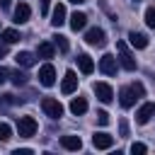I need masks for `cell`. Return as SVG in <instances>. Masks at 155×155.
Segmentation results:
<instances>
[{
  "label": "cell",
  "mask_w": 155,
  "mask_h": 155,
  "mask_svg": "<svg viewBox=\"0 0 155 155\" xmlns=\"http://www.w3.org/2000/svg\"><path fill=\"white\" fill-rule=\"evenodd\" d=\"M143 94H145V87H143L140 82H133V85L121 87V92H119V102H121L124 109H128V107H133L136 99H140Z\"/></svg>",
  "instance_id": "obj_1"
},
{
  "label": "cell",
  "mask_w": 155,
  "mask_h": 155,
  "mask_svg": "<svg viewBox=\"0 0 155 155\" xmlns=\"http://www.w3.org/2000/svg\"><path fill=\"white\" fill-rule=\"evenodd\" d=\"M36 128H39L36 119H31V116H19V119H17V133H19L22 138H31V136L36 133Z\"/></svg>",
  "instance_id": "obj_2"
},
{
  "label": "cell",
  "mask_w": 155,
  "mask_h": 155,
  "mask_svg": "<svg viewBox=\"0 0 155 155\" xmlns=\"http://www.w3.org/2000/svg\"><path fill=\"white\" fill-rule=\"evenodd\" d=\"M41 109H44V114L51 116V119H61V116H63V104H61L58 99H53V97H44V99H41Z\"/></svg>",
  "instance_id": "obj_3"
},
{
  "label": "cell",
  "mask_w": 155,
  "mask_h": 155,
  "mask_svg": "<svg viewBox=\"0 0 155 155\" xmlns=\"http://www.w3.org/2000/svg\"><path fill=\"white\" fill-rule=\"evenodd\" d=\"M116 51H119V63H121L126 70H136V58L131 56L126 41H116Z\"/></svg>",
  "instance_id": "obj_4"
},
{
  "label": "cell",
  "mask_w": 155,
  "mask_h": 155,
  "mask_svg": "<svg viewBox=\"0 0 155 155\" xmlns=\"http://www.w3.org/2000/svg\"><path fill=\"white\" fill-rule=\"evenodd\" d=\"M85 41H87L90 46H97V48H102V46H107V34H104V29H99V27H92V29H87V34H85Z\"/></svg>",
  "instance_id": "obj_5"
},
{
  "label": "cell",
  "mask_w": 155,
  "mask_h": 155,
  "mask_svg": "<svg viewBox=\"0 0 155 155\" xmlns=\"http://www.w3.org/2000/svg\"><path fill=\"white\" fill-rule=\"evenodd\" d=\"M39 82H41L44 87H51V85L56 82V68H53L51 63H46V65L39 68Z\"/></svg>",
  "instance_id": "obj_6"
},
{
  "label": "cell",
  "mask_w": 155,
  "mask_h": 155,
  "mask_svg": "<svg viewBox=\"0 0 155 155\" xmlns=\"http://www.w3.org/2000/svg\"><path fill=\"white\" fill-rule=\"evenodd\" d=\"M75 90H78V75H75V70H68L63 82H61V92L63 94H73Z\"/></svg>",
  "instance_id": "obj_7"
},
{
  "label": "cell",
  "mask_w": 155,
  "mask_h": 155,
  "mask_svg": "<svg viewBox=\"0 0 155 155\" xmlns=\"http://www.w3.org/2000/svg\"><path fill=\"white\" fill-rule=\"evenodd\" d=\"M94 94H97V99L104 102V104H109V102L114 99V90H111L107 82H97V85H94Z\"/></svg>",
  "instance_id": "obj_8"
},
{
  "label": "cell",
  "mask_w": 155,
  "mask_h": 155,
  "mask_svg": "<svg viewBox=\"0 0 155 155\" xmlns=\"http://www.w3.org/2000/svg\"><path fill=\"white\" fill-rule=\"evenodd\" d=\"M153 114H155V104H153V102H145V104L136 111V121L143 126V124H148V121L153 119Z\"/></svg>",
  "instance_id": "obj_9"
},
{
  "label": "cell",
  "mask_w": 155,
  "mask_h": 155,
  "mask_svg": "<svg viewBox=\"0 0 155 155\" xmlns=\"http://www.w3.org/2000/svg\"><path fill=\"white\" fill-rule=\"evenodd\" d=\"M92 145H94L97 150H107V148H111V145H114V138H111L109 133L99 131V133H94V136H92Z\"/></svg>",
  "instance_id": "obj_10"
},
{
  "label": "cell",
  "mask_w": 155,
  "mask_h": 155,
  "mask_svg": "<svg viewBox=\"0 0 155 155\" xmlns=\"http://www.w3.org/2000/svg\"><path fill=\"white\" fill-rule=\"evenodd\" d=\"M99 70L104 73V75H116V58L114 56H102L99 58Z\"/></svg>",
  "instance_id": "obj_11"
},
{
  "label": "cell",
  "mask_w": 155,
  "mask_h": 155,
  "mask_svg": "<svg viewBox=\"0 0 155 155\" xmlns=\"http://www.w3.org/2000/svg\"><path fill=\"white\" fill-rule=\"evenodd\" d=\"M29 17H31L29 5H27V2H19V5L15 7V22H17V24H24V22H29Z\"/></svg>",
  "instance_id": "obj_12"
},
{
  "label": "cell",
  "mask_w": 155,
  "mask_h": 155,
  "mask_svg": "<svg viewBox=\"0 0 155 155\" xmlns=\"http://www.w3.org/2000/svg\"><path fill=\"white\" fill-rule=\"evenodd\" d=\"M51 24H53V27H63V24H65V5L58 2V5L53 7V12H51Z\"/></svg>",
  "instance_id": "obj_13"
},
{
  "label": "cell",
  "mask_w": 155,
  "mask_h": 155,
  "mask_svg": "<svg viewBox=\"0 0 155 155\" xmlns=\"http://www.w3.org/2000/svg\"><path fill=\"white\" fill-rule=\"evenodd\" d=\"M85 24H87V15L85 12H73L70 15V29L80 31V29H85Z\"/></svg>",
  "instance_id": "obj_14"
},
{
  "label": "cell",
  "mask_w": 155,
  "mask_h": 155,
  "mask_svg": "<svg viewBox=\"0 0 155 155\" xmlns=\"http://www.w3.org/2000/svg\"><path fill=\"white\" fill-rule=\"evenodd\" d=\"M61 145L65 150H80L82 148V140H80V136H63L61 138Z\"/></svg>",
  "instance_id": "obj_15"
},
{
  "label": "cell",
  "mask_w": 155,
  "mask_h": 155,
  "mask_svg": "<svg viewBox=\"0 0 155 155\" xmlns=\"http://www.w3.org/2000/svg\"><path fill=\"white\" fill-rule=\"evenodd\" d=\"M78 68H80L85 75H90V73L94 70V63H92V58H90L87 53H80V56H78Z\"/></svg>",
  "instance_id": "obj_16"
},
{
  "label": "cell",
  "mask_w": 155,
  "mask_h": 155,
  "mask_svg": "<svg viewBox=\"0 0 155 155\" xmlns=\"http://www.w3.org/2000/svg\"><path fill=\"white\" fill-rule=\"evenodd\" d=\"M128 39H131V46H133V48H145V46H148V36L140 34V31H131Z\"/></svg>",
  "instance_id": "obj_17"
},
{
  "label": "cell",
  "mask_w": 155,
  "mask_h": 155,
  "mask_svg": "<svg viewBox=\"0 0 155 155\" xmlns=\"http://www.w3.org/2000/svg\"><path fill=\"white\" fill-rule=\"evenodd\" d=\"M15 61H17V65H22V68H29V65H34V53H29V51H19L17 56H15Z\"/></svg>",
  "instance_id": "obj_18"
},
{
  "label": "cell",
  "mask_w": 155,
  "mask_h": 155,
  "mask_svg": "<svg viewBox=\"0 0 155 155\" xmlns=\"http://www.w3.org/2000/svg\"><path fill=\"white\" fill-rule=\"evenodd\" d=\"M70 111H73L75 116L85 114V111H87V99H85V97H75V99L70 102Z\"/></svg>",
  "instance_id": "obj_19"
},
{
  "label": "cell",
  "mask_w": 155,
  "mask_h": 155,
  "mask_svg": "<svg viewBox=\"0 0 155 155\" xmlns=\"http://www.w3.org/2000/svg\"><path fill=\"white\" fill-rule=\"evenodd\" d=\"M0 39L5 44H15V41H19V31L17 29H2L0 31Z\"/></svg>",
  "instance_id": "obj_20"
},
{
  "label": "cell",
  "mask_w": 155,
  "mask_h": 155,
  "mask_svg": "<svg viewBox=\"0 0 155 155\" xmlns=\"http://www.w3.org/2000/svg\"><path fill=\"white\" fill-rule=\"evenodd\" d=\"M36 53H39V58H53V46L48 41H41L39 48H36Z\"/></svg>",
  "instance_id": "obj_21"
},
{
  "label": "cell",
  "mask_w": 155,
  "mask_h": 155,
  "mask_svg": "<svg viewBox=\"0 0 155 155\" xmlns=\"http://www.w3.org/2000/svg\"><path fill=\"white\" fill-rule=\"evenodd\" d=\"M27 78H29V75L22 73V70H15V73H12V82H15L17 87H19V85H27Z\"/></svg>",
  "instance_id": "obj_22"
},
{
  "label": "cell",
  "mask_w": 155,
  "mask_h": 155,
  "mask_svg": "<svg viewBox=\"0 0 155 155\" xmlns=\"http://www.w3.org/2000/svg\"><path fill=\"white\" fill-rule=\"evenodd\" d=\"M145 24H148L150 29H155V5H150V7L145 10Z\"/></svg>",
  "instance_id": "obj_23"
},
{
  "label": "cell",
  "mask_w": 155,
  "mask_h": 155,
  "mask_svg": "<svg viewBox=\"0 0 155 155\" xmlns=\"http://www.w3.org/2000/svg\"><path fill=\"white\" fill-rule=\"evenodd\" d=\"M12 138V128L10 124H0V140H10Z\"/></svg>",
  "instance_id": "obj_24"
},
{
  "label": "cell",
  "mask_w": 155,
  "mask_h": 155,
  "mask_svg": "<svg viewBox=\"0 0 155 155\" xmlns=\"http://www.w3.org/2000/svg\"><path fill=\"white\" fill-rule=\"evenodd\" d=\"M56 46H58V48H61L63 53H65V51L70 48V44H68V39H65V36H61V34L56 36Z\"/></svg>",
  "instance_id": "obj_25"
},
{
  "label": "cell",
  "mask_w": 155,
  "mask_h": 155,
  "mask_svg": "<svg viewBox=\"0 0 155 155\" xmlns=\"http://www.w3.org/2000/svg\"><path fill=\"white\" fill-rule=\"evenodd\" d=\"M97 124H99V126H107V124H109V114H107V111H97Z\"/></svg>",
  "instance_id": "obj_26"
},
{
  "label": "cell",
  "mask_w": 155,
  "mask_h": 155,
  "mask_svg": "<svg viewBox=\"0 0 155 155\" xmlns=\"http://www.w3.org/2000/svg\"><path fill=\"white\" fill-rule=\"evenodd\" d=\"M145 150H148V148H145L143 143H133V145H131V153H133V155H136V153H138V155H143Z\"/></svg>",
  "instance_id": "obj_27"
},
{
  "label": "cell",
  "mask_w": 155,
  "mask_h": 155,
  "mask_svg": "<svg viewBox=\"0 0 155 155\" xmlns=\"http://www.w3.org/2000/svg\"><path fill=\"white\" fill-rule=\"evenodd\" d=\"M48 2H51V0H39V10H41V15L48 12Z\"/></svg>",
  "instance_id": "obj_28"
},
{
  "label": "cell",
  "mask_w": 155,
  "mask_h": 155,
  "mask_svg": "<svg viewBox=\"0 0 155 155\" xmlns=\"http://www.w3.org/2000/svg\"><path fill=\"white\" fill-rule=\"evenodd\" d=\"M15 155H31V148H17Z\"/></svg>",
  "instance_id": "obj_29"
},
{
  "label": "cell",
  "mask_w": 155,
  "mask_h": 155,
  "mask_svg": "<svg viewBox=\"0 0 155 155\" xmlns=\"http://www.w3.org/2000/svg\"><path fill=\"white\" fill-rule=\"evenodd\" d=\"M5 56H7V44L2 41V44H0V58H5Z\"/></svg>",
  "instance_id": "obj_30"
},
{
  "label": "cell",
  "mask_w": 155,
  "mask_h": 155,
  "mask_svg": "<svg viewBox=\"0 0 155 155\" xmlns=\"http://www.w3.org/2000/svg\"><path fill=\"white\" fill-rule=\"evenodd\" d=\"M10 5H12V0H0V10H10Z\"/></svg>",
  "instance_id": "obj_31"
},
{
  "label": "cell",
  "mask_w": 155,
  "mask_h": 155,
  "mask_svg": "<svg viewBox=\"0 0 155 155\" xmlns=\"http://www.w3.org/2000/svg\"><path fill=\"white\" fill-rule=\"evenodd\" d=\"M7 75H10V73H7V70H5V68H0V85H2V82H5V80H7Z\"/></svg>",
  "instance_id": "obj_32"
},
{
  "label": "cell",
  "mask_w": 155,
  "mask_h": 155,
  "mask_svg": "<svg viewBox=\"0 0 155 155\" xmlns=\"http://www.w3.org/2000/svg\"><path fill=\"white\" fill-rule=\"evenodd\" d=\"M121 136H128V124L121 121Z\"/></svg>",
  "instance_id": "obj_33"
},
{
  "label": "cell",
  "mask_w": 155,
  "mask_h": 155,
  "mask_svg": "<svg viewBox=\"0 0 155 155\" xmlns=\"http://www.w3.org/2000/svg\"><path fill=\"white\" fill-rule=\"evenodd\" d=\"M70 2H75V5H82V2H87V0H70Z\"/></svg>",
  "instance_id": "obj_34"
},
{
  "label": "cell",
  "mask_w": 155,
  "mask_h": 155,
  "mask_svg": "<svg viewBox=\"0 0 155 155\" xmlns=\"http://www.w3.org/2000/svg\"><path fill=\"white\" fill-rule=\"evenodd\" d=\"M133 2H138V0H133Z\"/></svg>",
  "instance_id": "obj_35"
}]
</instances>
